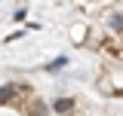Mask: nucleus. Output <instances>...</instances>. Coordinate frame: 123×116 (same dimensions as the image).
Segmentation results:
<instances>
[{"label":"nucleus","instance_id":"nucleus-1","mask_svg":"<svg viewBox=\"0 0 123 116\" xmlns=\"http://www.w3.org/2000/svg\"><path fill=\"white\" fill-rule=\"evenodd\" d=\"M22 92V86H15V83H6V86H0V104H9L15 101V95Z\"/></svg>","mask_w":123,"mask_h":116},{"label":"nucleus","instance_id":"nucleus-2","mask_svg":"<svg viewBox=\"0 0 123 116\" xmlns=\"http://www.w3.org/2000/svg\"><path fill=\"white\" fill-rule=\"evenodd\" d=\"M55 113L59 116H71L74 113V101H71V98H59V101H55Z\"/></svg>","mask_w":123,"mask_h":116},{"label":"nucleus","instance_id":"nucleus-3","mask_svg":"<svg viewBox=\"0 0 123 116\" xmlns=\"http://www.w3.org/2000/svg\"><path fill=\"white\" fill-rule=\"evenodd\" d=\"M28 116H49V110H46L43 101H31L28 104Z\"/></svg>","mask_w":123,"mask_h":116},{"label":"nucleus","instance_id":"nucleus-4","mask_svg":"<svg viewBox=\"0 0 123 116\" xmlns=\"http://www.w3.org/2000/svg\"><path fill=\"white\" fill-rule=\"evenodd\" d=\"M108 25H111V31H114V37H120V12H117V9H114V15H111Z\"/></svg>","mask_w":123,"mask_h":116}]
</instances>
